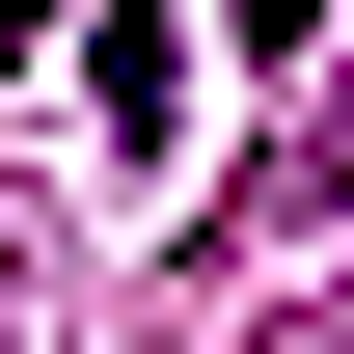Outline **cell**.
I'll return each mask as SVG.
<instances>
[{"label": "cell", "instance_id": "obj_2", "mask_svg": "<svg viewBox=\"0 0 354 354\" xmlns=\"http://www.w3.org/2000/svg\"><path fill=\"white\" fill-rule=\"evenodd\" d=\"M327 354H354V327H327Z\"/></svg>", "mask_w": 354, "mask_h": 354}, {"label": "cell", "instance_id": "obj_1", "mask_svg": "<svg viewBox=\"0 0 354 354\" xmlns=\"http://www.w3.org/2000/svg\"><path fill=\"white\" fill-rule=\"evenodd\" d=\"M300 191H354V109H327V164H300Z\"/></svg>", "mask_w": 354, "mask_h": 354}]
</instances>
